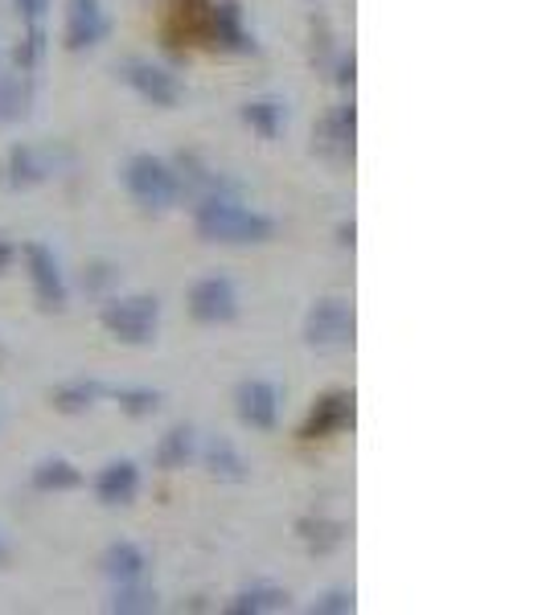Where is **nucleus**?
Here are the masks:
<instances>
[{
  "label": "nucleus",
  "mask_w": 546,
  "mask_h": 615,
  "mask_svg": "<svg viewBox=\"0 0 546 615\" xmlns=\"http://www.w3.org/2000/svg\"><path fill=\"white\" fill-rule=\"evenodd\" d=\"M354 332H358V316L345 300H321L304 316V341L313 349H345L354 344Z\"/></svg>",
  "instance_id": "39448f33"
},
{
  "label": "nucleus",
  "mask_w": 546,
  "mask_h": 615,
  "mask_svg": "<svg viewBox=\"0 0 546 615\" xmlns=\"http://www.w3.org/2000/svg\"><path fill=\"white\" fill-rule=\"evenodd\" d=\"M13 4H17V13H21L25 25H42L45 9H50V0H13Z\"/></svg>",
  "instance_id": "cd10ccee"
},
{
  "label": "nucleus",
  "mask_w": 546,
  "mask_h": 615,
  "mask_svg": "<svg viewBox=\"0 0 546 615\" xmlns=\"http://www.w3.org/2000/svg\"><path fill=\"white\" fill-rule=\"evenodd\" d=\"M50 172H54V157L38 144H13L4 157V185L9 189L42 185V181H50Z\"/></svg>",
  "instance_id": "ddd939ff"
},
{
  "label": "nucleus",
  "mask_w": 546,
  "mask_h": 615,
  "mask_svg": "<svg viewBox=\"0 0 546 615\" xmlns=\"http://www.w3.org/2000/svg\"><path fill=\"white\" fill-rule=\"evenodd\" d=\"M234 406L251 431H272L280 423V390L267 378H246L243 386L234 390Z\"/></svg>",
  "instance_id": "9d476101"
},
{
  "label": "nucleus",
  "mask_w": 546,
  "mask_h": 615,
  "mask_svg": "<svg viewBox=\"0 0 546 615\" xmlns=\"http://www.w3.org/2000/svg\"><path fill=\"white\" fill-rule=\"evenodd\" d=\"M140 492V468L132 459H115L95 476V497L103 505H132Z\"/></svg>",
  "instance_id": "4468645a"
},
{
  "label": "nucleus",
  "mask_w": 546,
  "mask_h": 615,
  "mask_svg": "<svg viewBox=\"0 0 546 615\" xmlns=\"http://www.w3.org/2000/svg\"><path fill=\"white\" fill-rule=\"evenodd\" d=\"M29 107H33V83L29 74H0V124H17L25 119Z\"/></svg>",
  "instance_id": "a211bd4d"
},
{
  "label": "nucleus",
  "mask_w": 546,
  "mask_h": 615,
  "mask_svg": "<svg viewBox=\"0 0 546 615\" xmlns=\"http://www.w3.org/2000/svg\"><path fill=\"white\" fill-rule=\"evenodd\" d=\"M354 136H358V107H354V103L333 107L313 131L316 152H325V157H333V160H354Z\"/></svg>",
  "instance_id": "9b49d317"
},
{
  "label": "nucleus",
  "mask_w": 546,
  "mask_h": 615,
  "mask_svg": "<svg viewBox=\"0 0 546 615\" xmlns=\"http://www.w3.org/2000/svg\"><path fill=\"white\" fill-rule=\"evenodd\" d=\"M0 562H9V545H4V538H0Z\"/></svg>",
  "instance_id": "473e14b6"
},
{
  "label": "nucleus",
  "mask_w": 546,
  "mask_h": 615,
  "mask_svg": "<svg viewBox=\"0 0 546 615\" xmlns=\"http://www.w3.org/2000/svg\"><path fill=\"white\" fill-rule=\"evenodd\" d=\"M342 246H354V222H345L342 226Z\"/></svg>",
  "instance_id": "2f4dec72"
},
{
  "label": "nucleus",
  "mask_w": 546,
  "mask_h": 615,
  "mask_svg": "<svg viewBox=\"0 0 546 615\" xmlns=\"http://www.w3.org/2000/svg\"><path fill=\"white\" fill-rule=\"evenodd\" d=\"M107 38V13H103V0H71L66 9V50L83 54Z\"/></svg>",
  "instance_id": "f8f14e48"
},
{
  "label": "nucleus",
  "mask_w": 546,
  "mask_h": 615,
  "mask_svg": "<svg viewBox=\"0 0 546 615\" xmlns=\"http://www.w3.org/2000/svg\"><path fill=\"white\" fill-rule=\"evenodd\" d=\"M172 17H177V25H186V38L201 42L206 50H222V54L255 50V38L243 29L234 0H177Z\"/></svg>",
  "instance_id": "f257e3e1"
},
{
  "label": "nucleus",
  "mask_w": 546,
  "mask_h": 615,
  "mask_svg": "<svg viewBox=\"0 0 546 615\" xmlns=\"http://www.w3.org/2000/svg\"><path fill=\"white\" fill-rule=\"evenodd\" d=\"M42 54H45V21H42V25H29V29H25V38L17 42V50H13L17 71H21V74H33L38 66H42Z\"/></svg>",
  "instance_id": "a878e982"
},
{
  "label": "nucleus",
  "mask_w": 546,
  "mask_h": 615,
  "mask_svg": "<svg viewBox=\"0 0 546 615\" xmlns=\"http://www.w3.org/2000/svg\"><path fill=\"white\" fill-rule=\"evenodd\" d=\"M354 607H358V603H354V591H325L308 612L313 615H349Z\"/></svg>",
  "instance_id": "bb28decb"
},
{
  "label": "nucleus",
  "mask_w": 546,
  "mask_h": 615,
  "mask_svg": "<svg viewBox=\"0 0 546 615\" xmlns=\"http://www.w3.org/2000/svg\"><path fill=\"white\" fill-rule=\"evenodd\" d=\"M284 607H287V591L272 587V583H259V587L239 591V595L227 603L230 615H263V612H284Z\"/></svg>",
  "instance_id": "aec40b11"
},
{
  "label": "nucleus",
  "mask_w": 546,
  "mask_h": 615,
  "mask_svg": "<svg viewBox=\"0 0 546 615\" xmlns=\"http://www.w3.org/2000/svg\"><path fill=\"white\" fill-rule=\"evenodd\" d=\"M119 78H124L144 103H153V107H172V103L181 99V83H177L169 71H160L153 62H140V57L124 62V66H119Z\"/></svg>",
  "instance_id": "1a4fd4ad"
},
{
  "label": "nucleus",
  "mask_w": 546,
  "mask_h": 615,
  "mask_svg": "<svg viewBox=\"0 0 546 615\" xmlns=\"http://www.w3.org/2000/svg\"><path fill=\"white\" fill-rule=\"evenodd\" d=\"M91 272H95V275H83L86 287H107L115 279V272H112V267H103V263H99V267H91Z\"/></svg>",
  "instance_id": "c756f323"
},
{
  "label": "nucleus",
  "mask_w": 546,
  "mask_h": 615,
  "mask_svg": "<svg viewBox=\"0 0 546 615\" xmlns=\"http://www.w3.org/2000/svg\"><path fill=\"white\" fill-rule=\"evenodd\" d=\"M99 399H103V386L95 378H74V382H62L50 402H54L57 415H86Z\"/></svg>",
  "instance_id": "6ab92c4d"
},
{
  "label": "nucleus",
  "mask_w": 546,
  "mask_h": 615,
  "mask_svg": "<svg viewBox=\"0 0 546 615\" xmlns=\"http://www.w3.org/2000/svg\"><path fill=\"white\" fill-rule=\"evenodd\" d=\"M107 612H119V615L157 612V591L148 587L144 579H132V583H115L112 600H107Z\"/></svg>",
  "instance_id": "412c9836"
},
{
  "label": "nucleus",
  "mask_w": 546,
  "mask_h": 615,
  "mask_svg": "<svg viewBox=\"0 0 546 615\" xmlns=\"http://www.w3.org/2000/svg\"><path fill=\"white\" fill-rule=\"evenodd\" d=\"M193 226L206 243L222 246H259L275 234V222L259 210H243L230 198H201L193 210Z\"/></svg>",
  "instance_id": "f03ea898"
},
{
  "label": "nucleus",
  "mask_w": 546,
  "mask_h": 615,
  "mask_svg": "<svg viewBox=\"0 0 546 615\" xmlns=\"http://www.w3.org/2000/svg\"><path fill=\"white\" fill-rule=\"evenodd\" d=\"M201 464H206V473L214 476V480H230V485L246 480L243 452L230 444L227 435H210V439H206V447H201Z\"/></svg>",
  "instance_id": "2eb2a0df"
},
{
  "label": "nucleus",
  "mask_w": 546,
  "mask_h": 615,
  "mask_svg": "<svg viewBox=\"0 0 546 615\" xmlns=\"http://www.w3.org/2000/svg\"><path fill=\"white\" fill-rule=\"evenodd\" d=\"M239 312V291L227 275H206L189 287V316L198 325H227Z\"/></svg>",
  "instance_id": "0eeeda50"
},
{
  "label": "nucleus",
  "mask_w": 546,
  "mask_h": 615,
  "mask_svg": "<svg viewBox=\"0 0 546 615\" xmlns=\"http://www.w3.org/2000/svg\"><path fill=\"white\" fill-rule=\"evenodd\" d=\"M193 456H198V431L169 427L165 435H160L157 452H153V464H157L160 473H177V468H186Z\"/></svg>",
  "instance_id": "f3484780"
},
{
  "label": "nucleus",
  "mask_w": 546,
  "mask_h": 615,
  "mask_svg": "<svg viewBox=\"0 0 546 615\" xmlns=\"http://www.w3.org/2000/svg\"><path fill=\"white\" fill-rule=\"evenodd\" d=\"M301 542L313 550V554H329L333 545H342L345 530H342V521H329V517H304L301 526Z\"/></svg>",
  "instance_id": "b1692460"
},
{
  "label": "nucleus",
  "mask_w": 546,
  "mask_h": 615,
  "mask_svg": "<svg viewBox=\"0 0 546 615\" xmlns=\"http://www.w3.org/2000/svg\"><path fill=\"white\" fill-rule=\"evenodd\" d=\"M17 258V246L13 243H4V238H0V275L9 272V263H13Z\"/></svg>",
  "instance_id": "7c9ffc66"
},
{
  "label": "nucleus",
  "mask_w": 546,
  "mask_h": 615,
  "mask_svg": "<svg viewBox=\"0 0 546 615\" xmlns=\"http://www.w3.org/2000/svg\"><path fill=\"white\" fill-rule=\"evenodd\" d=\"M99 320L119 344H148L157 337L160 304L157 296H119V300L103 304Z\"/></svg>",
  "instance_id": "20e7f679"
},
{
  "label": "nucleus",
  "mask_w": 546,
  "mask_h": 615,
  "mask_svg": "<svg viewBox=\"0 0 546 615\" xmlns=\"http://www.w3.org/2000/svg\"><path fill=\"white\" fill-rule=\"evenodd\" d=\"M99 566L112 583H132V579H144V574H148V554H144L136 542H112L103 550Z\"/></svg>",
  "instance_id": "dca6fc26"
},
{
  "label": "nucleus",
  "mask_w": 546,
  "mask_h": 615,
  "mask_svg": "<svg viewBox=\"0 0 546 615\" xmlns=\"http://www.w3.org/2000/svg\"><path fill=\"white\" fill-rule=\"evenodd\" d=\"M115 402L119 411L132 418H153L160 411V390L153 386H119L115 390Z\"/></svg>",
  "instance_id": "393cba45"
},
{
  "label": "nucleus",
  "mask_w": 546,
  "mask_h": 615,
  "mask_svg": "<svg viewBox=\"0 0 546 615\" xmlns=\"http://www.w3.org/2000/svg\"><path fill=\"white\" fill-rule=\"evenodd\" d=\"M354 415H358V406H354V394L349 390H333V394H321L316 406L308 411L301 427V439H329V435H342L345 427H354Z\"/></svg>",
  "instance_id": "6e6552de"
},
{
  "label": "nucleus",
  "mask_w": 546,
  "mask_h": 615,
  "mask_svg": "<svg viewBox=\"0 0 546 615\" xmlns=\"http://www.w3.org/2000/svg\"><path fill=\"white\" fill-rule=\"evenodd\" d=\"M124 185H128V193L140 201L144 210H169V205H177V201L186 198L177 169H172L169 160L153 157V152H140V157L128 160Z\"/></svg>",
  "instance_id": "7ed1b4c3"
},
{
  "label": "nucleus",
  "mask_w": 546,
  "mask_h": 615,
  "mask_svg": "<svg viewBox=\"0 0 546 615\" xmlns=\"http://www.w3.org/2000/svg\"><path fill=\"white\" fill-rule=\"evenodd\" d=\"M0 365H4V344H0Z\"/></svg>",
  "instance_id": "72a5a7b5"
},
{
  "label": "nucleus",
  "mask_w": 546,
  "mask_h": 615,
  "mask_svg": "<svg viewBox=\"0 0 546 615\" xmlns=\"http://www.w3.org/2000/svg\"><path fill=\"white\" fill-rule=\"evenodd\" d=\"M243 124L251 131H259L263 140H275L284 131V103L275 99H255L243 107Z\"/></svg>",
  "instance_id": "5701e85b"
},
{
  "label": "nucleus",
  "mask_w": 546,
  "mask_h": 615,
  "mask_svg": "<svg viewBox=\"0 0 546 615\" xmlns=\"http://www.w3.org/2000/svg\"><path fill=\"white\" fill-rule=\"evenodd\" d=\"M25 267H29V284H33V296L42 304L45 312H62L71 304V287H66V275L57 267L54 251L45 243H29L25 246Z\"/></svg>",
  "instance_id": "423d86ee"
},
{
  "label": "nucleus",
  "mask_w": 546,
  "mask_h": 615,
  "mask_svg": "<svg viewBox=\"0 0 546 615\" xmlns=\"http://www.w3.org/2000/svg\"><path fill=\"white\" fill-rule=\"evenodd\" d=\"M354 71H358V62H354V54H345L342 62H337V83H342V86H354V78H358Z\"/></svg>",
  "instance_id": "c85d7f7f"
},
{
  "label": "nucleus",
  "mask_w": 546,
  "mask_h": 615,
  "mask_svg": "<svg viewBox=\"0 0 546 615\" xmlns=\"http://www.w3.org/2000/svg\"><path fill=\"white\" fill-rule=\"evenodd\" d=\"M83 485V473L74 468L71 459H42L38 468H33V488L38 492H71V488Z\"/></svg>",
  "instance_id": "4be33fe9"
}]
</instances>
